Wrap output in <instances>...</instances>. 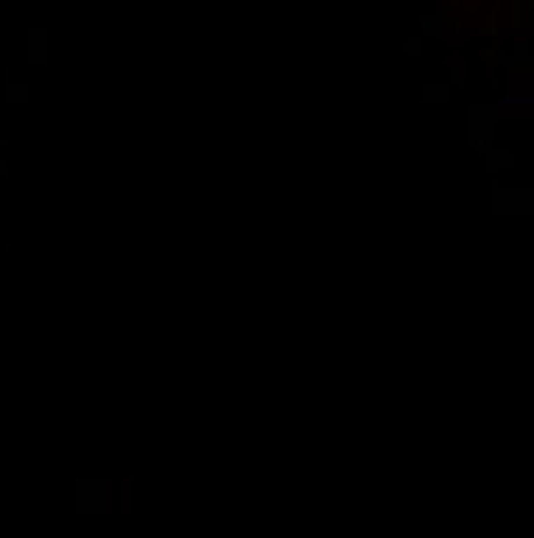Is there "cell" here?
Wrapping results in <instances>:
<instances>
[{"mask_svg":"<svg viewBox=\"0 0 534 538\" xmlns=\"http://www.w3.org/2000/svg\"><path fill=\"white\" fill-rule=\"evenodd\" d=\"M5 99H10V103H24V99H29V89H24V85H15V80H5Z\"/></svg>","mask_w":534,"mask_h":538,"instance_id":"cell-2","label":"cell"},{"mask_svg":"<svg viewBox=\"0 0 534 538\" xmlns=\"http://www.w3.org/2000/svg\"><path fill=\"white\" fill-rule=\"evenodd\" d=\"M0 173H5V159H0Z\"/></svg>","mask_w":534,"mask_h":538,"instance_id":"cell-6","label":"cell"},{"mask_svg":"<svg viewBox=\"0 0 534 538\" xmlns=\"http://www.w3.org/2000/svg\"><path fill=\"white\" fill-rule=\"evenodd\" d=\"M29 52H33V57H29L33 66H43V61H48V57H43V33H33V38H29Z\"/></svg>","mask_w":534,"mask_h":538,"instance_id":"cell-1","label":"cell"},{"mask_svg":"<svg viewBox=\"0 0 534 538\" xmlns=\"http://www.w3.org/2000/svg\"><path fill=\"white\" fill-rule=\"evenodd\" d=\"M426 94V103H445V85H431V89H422Z\"/></svg>","mask_w":534,"mask_h":538,"instance_id":"cell-3","label":"cell"},{"mask_svg":"<svg viewBox=\"0 0 534 538\" xmlns=\"http://www.w3.org/2000/svg\"><path fill=\"white\" fill-rule=\"evenodd\" d=\"M511 164V150H492V169H506Z\"/></svg>","mask_w":534,"mask_h":538,"instance_id":"cell-5","label":"cell"},{"mask_svg":"<svg viewBox=\"0 0 534 538\" xmlns=\"http://www.w3.org/2000/svg\"><path fill=\"white\" fill-rule=\"evenodd\" d=\"M469 75V61H464V57H459V61H450V80H464Z\"/></svg>","mask_w":534,"mask_h":538,"instance_id":"cell-4","label":"cell"}]
</instances>
